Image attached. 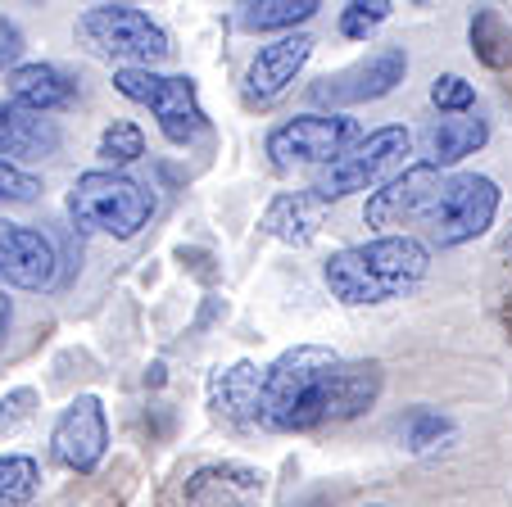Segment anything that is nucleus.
Masks as SVG:
<instances>
[{"label":"nucleus","instance_id":"obj_1","mask_svg":"<svg viewBox=\"0 0 512 507\" xmlns=\"http://www.w3.org/2000/svg\"><path fill=\"white\" fill-rule=\"evenodd\" d=\"M377 358H340L336 349L295 345L277 363L259 367V399H254V426L259 431H318L336 421H354L381 399Z\"/></svg>","mask_w":512,"mask_h":507},{"label":"nucleus","instance_id":"obj_2","mask_svg":"<svg viewBox=\"0 0 512 507\" xmlns=\"http://www.w3.org/2000/svg\"><path fill=\"white\" fill-rule=\"evenodd\" d=\"M426 272H431V249L417 236H377L368 245H349L340 254H331L327 268H322V281H327L331 299L363 308L404 299Z\"/></svg>","mask_w":512,"mask_h":507},{"label":"nucleus","instance_id":"obj_3","mask_svg":"<svg viewBox=\"0 0 512 507\" xmlns=\"http://www.w3.org/2000/svg\"><path fill=\"white\" fill-rule=\"evenodd\" d=\"M155 213V195L127 173L100 168V173H82L68 191V218L78 231H96V236L132 240L136 231Z\"/></svg>","mask_w":512,"mask_h":507},{"label":"nucleus","instance_id":"obj_4","mask_svg":"<svg viewBox=\"0 0 512 507\" xmlns=\"http://www.w3.org/2000/svg\"><path fill=\"white\" fill-rule=\"evenodd\" d=\"M78 46L96 59H114L123 68H155L173 55V41L155 19L136 5H91L73 28Z\"/></svg>","mask_w":512,"mask_h":507},{"label":"nucleus","instance_id":"obj_5","mask_svg":"<svg viewBox=\"0 0 512 507\" xmlns=\"http://www.w3.org/2000/svg\"><path fill=\"white\" fill-rule=\"evenodd\" d=\"M408 154H413V136H408V127H377V132H368L354 150L340 154L336 163L318 168V177H313L309 191L318 195V200L336 204V200H345V195H354V191L386 186V182H395V177L404 173Z\"/></svg>","mask_w":512,"mask_h":507},{"label":"nucleus","instance_id":"obj_6","mask_svg":"<svg viewBox=\"0 0 512 507\" xmlns=\"http://www.w3.org/2000/svg\"><path fill=\"white\" fill-rule=\"evenodd\" d=\"M118 96L136 100L155 114L159 132L173 145H191L195 136L204 132V105L195 96L191 77H173V73H155V68H118L114 73Z\"/></svg>","mask_w":512,"mask_h":507},{"label":"nucleus","instance_id":"obj_7","mask_svg":"<svg viewBox=\"0 0 512 507\" xmlns=\"http://www.w3.org/2000/svg\"><path fill=\"white\" fill-rule=\"evenodd\" d=\"M494 213H499V186L481 173H458L445 177V191H440V200L426 213L422 227L431 236V245L454 249L485 236L494 227Z\"/></svg>","mask_w":512,"mask_h":507},{"label":"nucleus","instance_id":"obj_8","mask_svg":"<svg viewBox=\"0 0 512 507\" xmlns=\"http://www.w3.org/2000/svg\"><path fill=\"white\" fill-rule=\"evenodd\" d=\"M358 145V123L340 114H304L268 132V159L272 168L290 173V168H327L345 150Z\"/></svg>","mask_w":512,"mask_h":507},{"label":"nucleus","instance_id":"obj_9","mask_svg":"<svg viewBox=\"0 0 512 507\" xmlns=\"http://www.w3.org/2000/svg\"><path fill=\"white\" fill-rule=\"evenodd\" d=\"M440 191H445L440 168H431V163H413V168H404L395 182H386L381 191H372L368 209H363V222L377 227L381 236H390V231L408 236L404 227H422L426 213H431L435 200H440Z\"/></svg>","mask_w":512,"mask_h":507},{"label":"nucleus","instance_id":"obj_10","mask_svg":"<svg viewBox=\"0 0 512 507\" xmlns=\"http://www.w3.org/2000/svg\"><path fill=\"white\" fill-rule=\"evenodd\" d=\"M408 73V55L399 46H386V50H372L368 59L340 68V73L322 77L318 87L309 91L318 105H363V100H381L404 82Z\"/></svg>","mask_w":512,"mask_h":507},{"label":"nucleus","instance_id":"obj_11","mask_svg":"<svg viewBox=\"0 0 512 507\" xmlns=\"http://www.w3.org/2000/svg\"><path fill=\"white\" fill-rule=\"evenodd\" d=\"M105 449H109L105 403H100L96 394H78V399L64 408V417L55 421V435H50V453H55L59 467H68V471H78V476H87V471L100 467Z\"/></svg>","mask_w":512,"mask_h":507},{"label":"nucleus","instance_id":"obj_12","mask_svg":"<svg viewBox=\"0 0 512 507\" xmlns=\"http://www.w3.org/2000/svg\"><path fill=\"white\" fill-rule=\"evenodd\" d=\"M0 281L19 290H50L59 281V254L46 231L0 222Z\"/></svg>","mask_w":512,"mask_h":507},{"label":"nucleus","instance_id":"obj_13","mask_svg":"<svg viewBox=\"0 0 512 507\" xmlns=\"http://www.w3.org/2000/svg\"><path fill=\"white\" fill-rule=\"evenodd\" d=\"M309 55H313V37H304V32H290V37H277L272 46H263L250 59V73H245V100L250 105L281 100L295 87V77L304 73Z\"/></svg>","mask_w":512,"mask_h":507},{"label":"nucleus","instance_id":"obj_14","mask_svg":"<svg viewBox=\"0 0 512 507\" xmlns=\"http://www.w3.org/2000/svg\"><path fill=\"white\" fill-rule=\"evenodd\" d=\"M59 150V123L50 114H37L28 105L0 100V154L5 163H37Z\"/></svg>","mask_w":512,"mask_h":507},{"label":"nucleus","instance_id":"obj_15","mask_svg":"<svg viewBox=\"0 0 512 507\" xmlns=\"http://www.w3.org/2000/svg\"><path fill=\"white\" fill-rule=\"evenodd\" d=\"M263 494V471L245 462H218L200 467L186 480V507H254Z\"/></svg>","mask_w":512,"mask_h":507},{"label":"nucleus","instance_id":"obj_16","mask_svg":"<svg viewBox=\"0 0 512 507\" xmlns=\"http://www.w3.org/2000/svg\"><path fill=\"white\" fill-rule=\"evenodd\" d=\"M327 200H318L313 191H286L268 204L263 213V231L281 245H309L322 227H327Z\"/></svg>","mask_w":512,"mask_h":507},{"label":"nucleus","instance_id":"obj_17","mask_svg":"<svg viewBox=\"0 0 512 507\" xmlns=\"http://www.w3.org/2000/svg\"><path fill=\"white\" fill-rule=\"evenodd\" d=\"M485 136H490V127H485V118H476V114L435 118V123L422 132V163H431V168H454L458 159L481 150Z\"/></svg>","mask_w":512,"mask_h":507},{"label":"nucleus","instance_id":"obj_18","mask_svg":"<svg viewBox=\"0 0 512 507\" xmlns=\"http://www.w3.org/2000/svg\"><path fill=\"white\" fill-rule=\"evenodd\" d=\"M10 100L37 109V114H55L78 100V82L55 64H19L10 73Z\"/></svg>","mask_w":512,"mask_h":507},{"label":"nucleus","instance_id":"obj_19","mask_svg":"<svg viewBox=\"0 0 512 507\" xmlns=\"http://www.w3.org/2000/svg\"><path fill=\"white\" fill-rule=\"evenodd\" d=\"M254 399H259V367L232 363L209 376V408L232 426H254Z\"/></svg>","mask_w":512,"mask_h":507},{"label":"nucleus","instance_id":"obj_20","mask_svg":"<svg viewBox=\"0 0 512 507\" xmlns=\"http://www.w3.org/2000/svg\"><path fill=\"white\" fill-rule=\"evenodd\" d=\"M318 10H322L318 0H250V5H241V28H250V32L300 28Z\"/></svg>","mask_w":512,"mask_h":507},{"label":"nucleus","instance_id":"obj_21","mask_svg":"<svg viewBox=\"0 0 512 507\" xmlns=\"http://www.w3.org/2000/svg\"><path fill=\"white\" fill-rule=\"evenodd\" d=\"M41 489V467L28 453H5L0 458V507H28Z\"/></svg>","mask_w":512,"mask_h":507},{"label":"nucleus","instance_id":"obj_22","mask_svg":"<svg viewBox=\"0 0 512 507\" xmlns=\"http://www.w3.org/2000/svg\"><path fill=\"white\" fill-rule=\"evenodd\" d=\"M472 50L485 68H508L512 64V32L494 10H476L472 19Z\"/></svg>","mask_w":512,"mask_h":507},{"label":"nucleus","instance_id":"obj_23","mask_svg":"<svg viewBox=\"0 0 512 507\" xmlns=\"http://www.w3.org/2000/svg\"><path fill=\"white\" fill-rule=\"evenodd\" d=\"M399 435H404V444L413 453H431V449H440V444L454 440V421H449L445 412H435V408H413L404 417V426H399Z\"/></svg>","mask_w":512,"mask_h":507},{"label":"nucleus","instance_id":"obj_24","mask_svg":"<svg viewBox=\"0 0 512 507\" xmlns=\"http://www.w3.org/2000/svg\"><path fill=\"white\" fill-rule=\"evenodd\" d=\"M96 154H100L105 163H114V173L123 168V163H136V159L145 154V136H141V127H132V123H114V127H105V136H100Z\"/></svg>","mask_w":512,"mask_h":507},{"label":"nucleus","instance_id":"obj_25","mask_svg":"<svg viewBox=\"0 0 512 507\" xmlns=\"http://www.w3.org/2000/svg\"><path fill=\"white\" fill-rule=\"evenodd\" d=\"M390 10H395L390 0H354V5L340 10V32H345L349 41H368L372 32L390 19Z\"/></svg>","mask_w":512,"mask_h":507},{"label":"nucleus","instance_id":"obj_26","mask_svg":"<svg viewBox=\"0 0 512 507\" xmlns=\"http://www.w3.org/2000/svg\"><path fill=\"white\" fill-rule=\"evenodd\" d=\"M431 105L440 109V114H472L476 109V87L467 82V77L458 73H445L431 82Z\"/></svg>","mask_w":512,"mask_h":507},{"label":"nucleus","instance_id":"obj_27","mask_svg":"<svg viewBox=\"0 0 512 507\" xmlns=\"http://www.w3.org/2000/svg\"><path fill=\"white\" fill-rule=\"evenodd\" d=\"M41 195V182L32 173H23L19 163L0 159V204H32Z\"/></svg>","mask_w":512,"mask_h":507},{"label":"nucleus","instance_id":"obj_28","mask_svg":"<svg viewBox=\"0 0 512 507\" xmlns=\"http://www.w3.org/2000/svg\"><path fill=\"white\" fill-rule=\"evenodd\" d=\"M32 403H37V390H14V394H5V399H0V431H5V435L19 431L23 421L32 417Z\"/></svg>","mask_w":512,"mask_h":507},{"label":"nucleus","instance_id":"obj_29","mask_svg":"<svg viewBox=\"0 0 512 507\" xmlns=\"http://www.w3.org/2000/svg\"><path fill=\"white\" fill-rule=\"evenodd\" d=\"M19 50H23L19 28H14V23H5V19H0V68H5V64H14V59H19Z\"/></svg>","mask_w":512,"mask_h":507},{"label":"nucleus","instance_id":"obj_30","mask_svg":"<svg viewBox=\"0 0 512 507\" xmlns=\"http://www.w3.org/2000/svg\"><path fill=\"white\" fill-rule=\"evenodd\" d=\"M10 322H14V308H10V299L0 295V345H5V335H10Z\"/></svg>","mask_w":512,"mask_h":507},{"label":"nucleus","instance_id":"obj_31","mask_svg":"<svg viewBox=\"0 0 512 507\" xmlns=\"http://www.w3.org/2000/svg\"><path fill=\"white\" fill-rule=\"evenodd\" d=\"M503 322H508V331H512V304H508V308H503Z\"/></svg>","mask_w":512,"mask_h":507},{"label":"nucleus","instance_id":"obj_32","mask_svg":"<svg viewBox=\"0 0 512 507\" xmlns=\"http://www.w3.org/2000/svg\"><path fill=\"white\" fill-rule=\"evenodd\" d=\"M503 249H508V259H512V236H508V245H503Z\"/></svg>","mask_w":512,"mask_h":507}]
</instances>
